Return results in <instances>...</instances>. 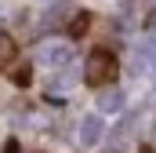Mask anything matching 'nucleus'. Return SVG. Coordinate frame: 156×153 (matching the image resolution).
<instances>
[{
    "instance_id": "obj_2",
    "label": "nucleus",
    "mask_w": 156,
    "mask_h": 153,
    "mask_svg": "<svg viewBox=\"0 0 156 153\" xmlns=\"http://www.w3.org/2000/svg\"><path fill=\"white\" fill-rule=\"evenodd\" d=\"M40 62H44V66H51V69H66V66L73 62V47H69V44H62V40H51V44H44V47H40Z\"/></svg>"
},
{
    "instance_id": "obj_5",
    "label": "nucleus",
    "mask_w": 156,
    "mask_h": 153,
    "mask_svg": "<svg viewBox=\"0 0 156 153\" xmlns=\"http://www.w3.org/2000/svg\"><path fill=\"white\" fill-rule=\"evenodd\" d=\"M98 110H102V113H120V110H123V91L109 84V88L98 95Z\"/></svg>"
},
{
    "instance_id": "obj_3",
    "label": "nucleus",
    "mask_w": 156,
    "mask_h": 153,
    "mask_svg": "<svg viewBox=\"0 0 156 153\" xmlns=\"http://www.w3.org/2000/svg\"><path fill=\"white\" fill-rule=\"evenodd\" d=\"M156 69V40H138V47H134V76H145Z\"/></svg>"
},
{
    "instance_id": "obj_4",
    "label": "nucleus",
    "mask_w": 156,
    "mask_h": 153,
    "mask_svg": "<svg viewBox=\"0 0 156 153\" xmlns=\"http://www.w3.org/2000/svg\"><path fill=\"white\" fill-rule=\"evenodd\" d=\"M76 139H80V146H94L98 139H102V117H83L80 120V131H76Z\"/></svg>"
},
{
    "instance_id": "obj_8",
    "label": "nucleus",
    "mask_w": 156,
    "mask_h": 153,
    "mask_svg": "<svg viewBox=\"0 0 156 153\" xmlns=\"http://www.w3.org/2000/svg\"><path fill=\"white\" fill-rule=\"evenodd\" d=\"M15 84H29V69H26V66L15 69Z\"/></svg>"
},
{
    "instance_id": "obj_6",
    "label": "nucleus",
    "mask_w": 156,
    "mask_h": 153,
    "mask_svg": "<svg viewBox=\"0 0 156 153\" xmlns=\"http://www.w3.org/2000/svg\"><path fill=\"white\" fill-rule=\"evenodd\" d=\"M15 51H18V44L11 40V33H4V29H0V66H7V62L15 58Z\"/></svg>"
},
{
    "instance_id": "obj_9",
    "label": "nucleus",
    "mask_w": 156,
    "mask_h": 153,
    "mask_svg": "<svg viewBox=\"0 0 156 153\" xmlns=\"http://www.w3.org/2000/svg\"><path fill=\"white\" fill-rule=\"evenodd\" d=\"M109 153H120V150H109Z\"/></svg>"
},
{
    "instance_id": "obj_7",
    "label": "nucleus",
    "mask_w": 156,
    "mask_h": 153,
    "mask_svg": "<svg viewBox=\"0 0 156 153\" xmlns=\"http://www.w3.org/2000/svg\"><path fill=\"white\" fill-rule=\"evenodd\" d=\"M87 22H91L87 15H76V18H73V26H69V33H73V37H80V33L87 29Z\"/></svg>"
},
{
    "instance_id": "obj_1",
    "label": "nucleus",
    "mask_w": 156,
    "mask_h": 153,
    "mask_svg": "<svg viewBox=\"0 0 156 153\" xmlns=\"http://www.w3.org/2000/svg\"><path fill=\"white\" fill-rule=\"evenodd\" d=\"M83 80H87L91 88H109V84L116 80V55L105 51V47L91 51L87 62H83Z\"/></svg>"
}]
</instances>
